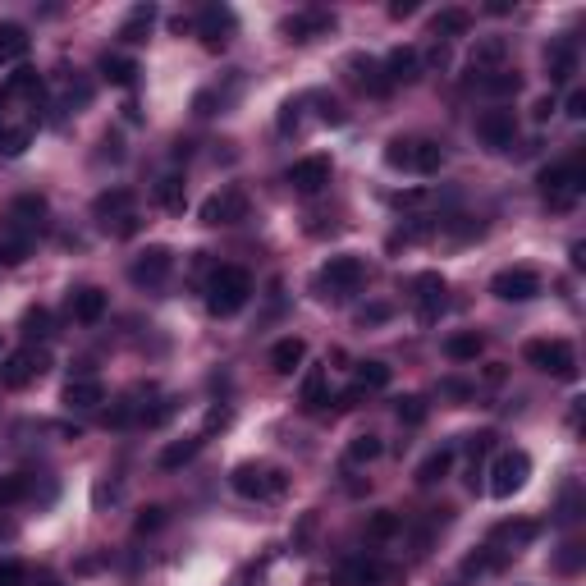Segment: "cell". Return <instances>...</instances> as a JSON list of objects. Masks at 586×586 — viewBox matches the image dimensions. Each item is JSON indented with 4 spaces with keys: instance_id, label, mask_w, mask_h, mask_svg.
<instances>
[{
    "instance_id": "1f68e13d",
    "label": "cell",
    "mask_w": 586,
    "mask_h": 586,
    "mask_svg": "<svg viewBox=\"0 0 586 586\" xmlns=\"http://www.w3.org/2000/svg\"><path fill=\"white\" fill-rule=\"evenodd\" d=\"M449 467H454V445L435 449V454H426L422 463H417V486H435V481L449 477Z\"/></svg>"
},
{
    "instance_id": "e0dca14e",
    "label": "cell",
    "mask_w": 586,
    "mask_h": 586,
    "mask_svg": "<svg viewBox=\"0 0 586 586\" xmlns=\"http://www.w3.org/2000/svg\"><path fill=\"white\" fill-rule=\"evenodd\" d=\"M330 28H335V14L330 10H298L280 23V33L289 42H312V37H326Z\"/></svg>"
},
{
    "instance_id": "484cf974",
    "label": "cell",
    "mask_w": 586,
    "mask_h": 586,
    "mask_svg": "<svg viewBox=\"0 0 586 586\" xmlns=\"http://www.w3.org/2000/svg\"><path fill=\"white\" fill-rule=\"evenodd\" d=\"M348 69H353V83H358L362 92H371V97H385V92H390V78H385V69H380L371 55H353Z\"/></svg>"
},
{
    "instance_id": "d6a6232c",
    "label": "cell",
    "mask_w": 586,
    "mask_h": 586,
    "mask_svg": "<svg viewBox=\"0 0 586 586\" xmlns=\"http://www.w3.org/2000/svg\"><path fill=\"white\" fill-rule=\"evenodd\" d=\"M152 23H156V5H133L129 19H124V28H120V37L129 46H138V42L152 37Z\"/></svg>"
},
{
    "instance_id": "3957f363",
    "label": "cell",
    "mask_w": 586,
    "mask_h": 586,
    "mask_svg": "<svg viewBox=\"0 0 586 586\" xmlns=\"http://www.w3.org/2000/svg\"><path fill=\"white\" fill-rule=\"evenodd\" d=\"M252 298V275L243 266H220L207 280V312L211 316H234Z\"/></svg>"
},
{
    "instance_id": "bcb514c9",
    "label": "cell",
    "mask_w": 586,
    "mask_h": 586,
    "mask_svg": "<svg viewBox=\"0 0 586 586\" xmlns=\"http://www.w3.org/2000/svg\"><path fill=\"white\" fill-rule=\"evenodd\" d=\"M161 527H165V509H161V504H152V509H142V513H138V522H133V532H138V536L161 532Z\"/></svg>"
},
{
    "instance_id": "680465c9",
    "label": "cell",
    "mask_w": 586,
    "mask_h": 586,
    "mask_svg": "<svg viewBox=\"0 0 586 586\" xmlns=\"http://www.w3.org/2000/svg\"><path fill=\"white\" fill-rule=\"evenodd\" d=\"M28 586H65V582H55V577H28Z\"/></svg>"
},
{
    "instance_id": "ac0fdd59",
    "label": "cell",
    "mask_w": 586,
    "mask_h": 586,
    "mask_svg": "<svg viewBox=\"0 0 586 586\" xmlns=\"http://www.w3.org/2000/svg\"><path fill=\"white\" fill-rule=\"evenodd\" d=\"M385 78H390V87H408L422 78V51L417 46H394L390 55H385Z\"/></svg>"
},
{
    "instance_id": "8992f818",
    "label": "cell",
    "mask_w": 586,
    "mask_h": 586,
    "mask_svg": "<svg viewBox=\"0 0 586 586\" xmlns=\"http://www.w3.org/2000/svg\"><path fill=\"white\" fill-rule=\"evenodd\" d=\"M486 477H490V495L495 500H513L527 486V477H532V458H527V449H500Z\"/></svg>"
},
{
    "instance_id": "f907efd6",
    "label": "cell",
    "mask_w": 586,
    "mask_h": 586,
    "mask_svg": "<svg viewBox=\"0 0 586 586\" xmlns=\"http://www.w3.org/2000/svg\"><path fill=\"white\" fill-rule=\"evenodd\" d=\"M445 65H449V46H445V42H435L431 51L422 55V69H445Z\"/></svg>"
},
{
    "instance_id": "603a6c76",
    "label": "cell",
    "mask_w": 586,
    "mask_h": 586,
    "mask_svg": "<svg viewBox=\"0 0 586 586\" xmlns=\"http://www.w3.org/2000/svg\"><path fill=\"white\" fill-rule=\"evenodd\" d=\"M33 133H37V120L33 115H23V120H10L5 115V124H0V156H23L28 147H33Z\"/></svg>"
},
{
    "instance_id": "8fae6325",
    "label": "cell",
    "mask_w": 586,
    "mask_h": 586,
    "mask_svg": "<svg viewBox=\"0 0 586 586\" xmlns=\"http://www.w3.org/2000/svg\"><path fill=\"white\" fill-rule=\"evenodd\" d=\"M490 293L500 298V303H532L536 293H541V275L532 266H509L490 280Z\"/></svg>"
},
{
    "instance_id": "4dcf8cb0",
    "label": "cell",
    "mask_w": 586,
    "mask_h": 586,
    "mask_svg": "<svg viewBox=\"0 0 586 586\" xmlns=\"http://www.w3.org/2000/svg\"><path fill=\"white\" fill-rule=\"evenodd\" d=\"M431 28H435V42H449V37L472 33V14L458 10V5H449V10H440V14L431 19Z\"/></svg>"
},
{
    "instance_id": "7a4b0ae2",
    "label": "cell",
    "mask_w": 586,
    "mask_h": 586,
    "mask_svg": "<svg viewBox=\"0 0 586 586\" xmlns=\"http://www.w3.org/2000/svg\"><path fill=\"white\" fill-rule=\"evenodd\" d=\"M536 188H541V197H545V207H554V211H568L582 197V188H586V170H582V161H554V165H545L541 174H536Z\"/></svg>"
},
{
    "instance_id": "7402d4cb",
    "label": "cell",
    "mask_w": 586,
    "mask_h": 586,
    "mask_svg": "<svg viewBox=\"0 0 586 586\" xmlns=\"http://www.w3.org/2000/svg\"><path fill=\"white\" fill-rule=\"evenodd\" d=\"M504 60H509V42L504 37H477L472 51H467L472 74H495V69H504Z\"/></svg>"
},
{
    "instance_id": "7dc6e473",
    "label": "cell",
    "mask_w": 586,
    "mask_h": 586,
    "mask_svg": "<svg viewBox=\"0 0 586 586\" xmlns=\"http://www.w3.org/2000/svg\"><path fill=\"white\" fill-rule=\"evenodd\" d=\"M390 202H394V207H408V211H413V207H426V202H431V188H403V193H394L390 197Z\"/></svg>"
},
{
    "instance_id": "f6af8a7d",
    "label": "cell",
    "mask_w": 586,
    "mask_h": 586,
    "mask_svg": "<svg viewBox=\"0 0 586 586\" xmlns=\"http://www.w3.org/2000/svg\"><path fill=\"white\" fill-rule=\"evenodd\" d=\"M394 413H399L403 426H422V422H426V399L408 394V399H399V408H394Z\"/></svg>"
},
{
    "instance_id": "60d3db41",
    "label": "cell",
    "mask_w": 586,
    "mask_h": 586,
    "mask_svg": "<svg viewBox=\"0 0 586 586\" xmlns=\"http://www.w3.org/2000/svg\"><path fill=\"white\" fill-rule=\"evenodd\" d=\"M390 385V367L385 362H358V390H385Z\"/></svg>"
},
{
    "instance_id": "f1b7e54d",
    "label": "cell",
    "mask_w": 586,
    "mask_h": 586,
    "mask_svg": "<svg viewBox=\"0 0 586 586\" xmlns=\"http://www.w3.org/2000/svg\"><path fill=\"white\" fill-rule=\"evenodd\" d=\"M545 69H550V83H568L577 74V46L573 42H554L545 51Z\"/></svg>"
},
{
    "instance_id": "f35d334b",
    "label": "cell",
    "mask_w": 586,
    "mask_h": 586,
    "mask_svg": "<svg viewBox=\"0 0 586 586\" xmlns=\"http://www.w3.org/2000/svg\"><path fill=\"white\" fill-rule=\"evenodd\" d=\"M0 92H5V97H37V92H42V74H37V69H14Z\"/></svg>"
},
{
    "instance_id": "11a10c76",
    "label": "cell",
    "mask_w": 586,
    "mask_h": 586,
    "mask_svg": "<svg viewBox=\"0 0 586 586\" xmlns=\"http://www.w3.org/2000/svg\"><path fill=\"white\" fill-rule=\"evenodd\" d=\"M568 115H573V120H586V92H573V97H568Z\"/></svg>"
},
{
    "instance_id": "5bb4252c",
    "label": "cell",
    "mask_w": 586,
    "mask_h": 586,
    "mask_svg": "<svg viewBox=\"0 0 586 586\" xmlns=\"http://www.w3.org/2000/svg\"><path fill=\"white\" fill-rule=\"evenodd\" d=\"M174 271V252L170 248H142L138 257H133L129 266V280L138 284V289H156V284H165V275Z\"/></svg>"
},
{
    "instance_id": "ab89813d",
    "label": "cell",
    "mask_w": 586,
    "mask_h": 586,
    "mask_svg": "<svg viewBox=\"0 0 586 586\" xmlns=\"http://www.w3.org/2000/svg\"><path fill=\"white\" fill-rule=\"evenodd\" d=\"M380 454H385V445H380V435H358V440H348V449H344V458H348L353 467L376 463Z\"/></svg>"
},
{
    "instance_id": "c3c4849f",
    "label": "cell",
    "mask_w": 586,
    "mask_h": 586,
    "mask_svg": "<svg viewBox=\"0 0 586 586\" xmlns=\"http://www.w3.org/2000/svg\"><path fill=\"white\" fill-rule=\"evenodd\" d=\"M28 568L19 564V559H5V564H0V586H28Z\"/></svg>"
},
{
    "instance_id": "cb8c5ba5",
    "label": "cell",
    "mask_w": 586,
    "mask_h": 586,
    "mask_svg": "<svg viewBox=\"0 0 586 586\" xmlns=\"http://www.w3.org/2000/svg\"><path fill=\"white\" fill-rule=\"evenodd\" d=\"M303 362H307V339H298V335H284L280 344L271 348V371L275 376H293Z\"/></svg>"
},
{
    "instance_id": "d4e9b609",
    "label": "cell",
    "mask_w": 586,
    "mask_h": 586,
    "mask_svg": "<svg viewBox=\"0 0 586 586\" xmlns=\"http://www.w3.org/2000/svg\"><path fill=\"white\" fill-rule=\"evenodd\" d=\"M202 445H207V435H184V440H170V445L156 454V463H161L165 472H179V467H188L197 454H202Z\"/></svg>"
},
{
    "instance_id": "8d00e7d4",
    "label": "cell",
    "mask_w": 586,
    "mask_h": 586,
    "mask_svg": "<svg viewBox=\"0 0 586 586\" xmlns=\"http://www.w3.org/2000/svg\"><path fill=\"white\" fill-rule=\"evenodd\" d=\"M472 83H477L481 92H486V97H513V92L522 87V78H518V74H509V69H495V74H477Z\"/></svg>"
},
{
    "instance_id": "52a82bcc",
    "label": "cell",
    "mask_w": 586,
    "mask_h": 586,
    "mask_svg": "<svg viewBox=\"0 0 586 586\" xmlns=\"http://www.w3.org/2000/svg\"><path fill=\"white\" fill-rule=\"evenodd\" d=\"M46 371H51V353L37 344H23L0 358V385H5V390H23V385H33L37 376H46Z\"/></svg>"
},
{
    "instance_id": "2e32d148",
    "label": "cell",
    "mask_w": 586,
    "mask_h": 586,
    "mask_svg": "<svg viewBox=\"0 0 586 586\" xmlns=\"http://www.w3.org/2000/svg\"><path fill=\"white\" fill-rule=\"evenodd\" d=\"M536 536H541V522L536 518H513V522H495V527H490V550H500V554H518L522 545H532Z\"/></svg>"
},
{
    "instance_id": "ffe728a7",
    "label": "cell",
    "mask_w": 586,
    "mask_h": 586,
    "mask_svg": "<svg viewBox=\"0 0 586 586\" xmlns=\"http://www.w3.org/2000/svg\"><path fill=\"white\" fill-rule=\"evenodd\" d=\"M10 220H14V234H23V239H33L37 229L46 225V197H37V193L14 197Z\"/></svg>"
},
{
    "instance_id": "b9f144b4",
    "label": "cell",
    "mask_w": 586,
    "mask_h": 586,
    "mask_svg": "<svg viewBox=\"0 0 586 586\" xmlns=\"http://www.w3.org/2000/svg\"><path fill=\"white\" fill-rule=\"evenodd\" d=\"M326 403V367H312L303 376V408H321Z\"/></svg>"
},
{
    "instance_id": "7bdbcfd3",
    "label": "cell",
    "mask_w": 586,
    "mask_h": 586,
    "mask_svg": "<svg viewBox=\"0 0 586 586\" xmlns=\"http://www.w3.org/2000/svg\"><path fill=\"white\" fill-rule=\"evenodd\" d=\"M23 335L51 339V312H46V307H28V312H23Z\"/></svg>"
},
{
    "instance_id": "30bf717a",
    "label": "cell",
    "mask_w": 586,
    "mask_h": 586,
    "mask_svg": "<svg viewBox=\"0 0 586 586\" xmlns=\"http://www.w3.org/2000/svg\"><path fill=\"white\" fill-rule=\"evenodd\" d=\"M202 225L220 229V225H239V220H248V193L243 188H220V193H211L207 202H202Z\"/></svg>"
},
{
    "instance_id": "836d02e7",
    "label": "cell",
    "mask_w": 586,
    "mask_h": 586,
    "mask_svg": "<svg viewBox=\"0 0 586 586\" xmlns=\"http://www.w3.org/2000/svg\"><path fill=\"white\" fill-rule=\"evenodd\" d=\"M156 207L161 211H170V216H184V202H188V188H184V179L179 174H165L161 184H156Z\"/></svg>"
},
{
    "instance_id": "277c9868",
    "label": "cell",
    "mask_w": 586,
    "mask_h": 586,
    "mask_svg": "<svg viewBox=\"0 0 586 586\" xmlns=\"http://www.w3.org/2000/svg\"><path fill=\"white\" fill-rule=\"evenodd\" d=\"M362 284H367V261L353 257V252H339V257H330L321 271H316L312 289L321 293V298H348V293H358Z\"/></svg>"
},
{
    "instance_id": "816d5d0a",
    "label": "cell",
    "mask_w": 586,
    "mask_h": 586,
    "mask_svg": "<svg viewBox=\"0 0 586 586\" xmlns=\"http://www.w3.org/2000/svg\"><path fill=\"white\" fill-rule=\"evenodd\" d=\"M358 321H362V326H371V321H390V307L371 303V307H362V312H358Z\"/></svg>"
},
{
    "instance_id": "6f0895ef",
    "label": "cell",
    "mask_w": 586,
    "mask_h": 586,
    "mask_svg": "<svg viewBox=\"0 0 586 586\" xmlns=\"http://www.w3.org/2000/svg\"><path fill=\"white\" fill-rule=\"evenodd\" d=\"M408 14H417L413 0H403V5H390V19H408Z\"/></svg>"
},
{
    "instance_id": "e575fe53",
    "label": "cell",
    "mask_w": 586,
    "mask_h": 586,
    "mask_svg": "<svg viewBox=\"0 0 586 586\" xmlns=\"http://www.w3.org/2000/svg\"><path fill=\"white\" fill-rule=\"evenodd\" d=\"M481 348H486V335H477V330H463V335H449L445 339L449 362H477Z\"/></svg>"
},
{
    "instance_id": "4fadbf2b",
    "label": "cell",
    "mask_w": 586,
    "mask_h": 586,
    "mask_svg": "<svg viewBox=\"0 0 586 586\" xmlns=\"http://www.w3.org/2000/svg\"><path fill=\"white\" fill-rule=\"evenodd\" d=\"M477 138L486 142L490 152H509L513 138H518V115H513V110H504V106L481 110V115H477Z\"/></svg>"
},
{
    "instance_id": "f546056e",
    "label": "cell",
    "mask_w": 586,
    "mask_h": 586,
    "mask_svg": "<svg viewBox=\"0 0 586 586\" xmlns=\"http://www.w3.org/2000/svg\"><path fill=\"white\" fill-rule=\"evenodd\" d=\"M28 46H33V37H28V28H23V23H0V65L23 60V55H28Z\"/></svg>"
},
{
    "instance_id": "681fc988",
    "label": "cell",
    "mask_w": 586,
    "mask_h": 586,
    "mask_svg": "<svg viewBox=\"0 0 586 586\" xmlns=\"http://www.w3.org/2000/svg\"><path fill=\"white\" fill-rule=\"evenodd\" d=\"M298 120H303V101H284L280 106V129H298Z\"/></svg>"
},
{
    "instance_id": "d6986e66",
    "label": "cell",
    "mask_w": 586,
    "mask_h": 586,
    "mask_svg": "<svg viewBox=\"0 0 586 586\" xmlns=\"http://www.w3.org/2000/svg\"><path fill=\"white\" fill-rule=\"evenodd\" d=\"M60 403H65L69 413H97L101 403H106V385H101V380H92V376L69 380L65 394H60Z\"/></svg>"
},
{
    "instance_id": "ee69618b",
    "label": "cell",
    "mask_w": 586,
    "mask_h": 586,
    "mask_svg": "<svg viewBox=\"0 0 586 586\" xmlns=\"http://www.w3.org/2000/svg\"><path fill=\"white\" fill-rule=\"evenodd\" d=\"M399 527H403V518H399V513L385 509V513H376V518L367 522V536H371V541H385V536H394Z\"/></svg>"
},
{
    "instance_id": "44dd1931",
    "label": "cell",
    "mask_w": 586,
    "mask_h": 586,
    "mask_svg": "<svg viewBox=\"0 0 586 586\" xmlns=\"http://www.w3.org/2000/svg\"><path fill=\"white\" fill-rule=\"evenodd\" d=\"M106 307H110V298H106V289H97V284L69 293V312H74L78 326H97L101 316H106Z\"/></svg>"
},
{
    "instance_id": "f5cc1de1",
    "label": "cell",
    "mask_w": 586,
    "mask_h": 586,
    "mask_svg": "<svg viewBox=\"0 0 586 586\" xmlns=\"http://www.w3.org/2000/svg\"><path fill=\"white\" fill-rule=\"evenodd\" d=\"M229 417H234L229 408H211V413H207V431H202V435H211V431H220V426H229Z\"/></svg>"
},
{
    "instance_id": "9c48e42d",
    "label": "cell",
    "mask_w": 586,
    "mask_h": 586,
    "mask_svg": "<svg viewBox=\"0 0 586 586\" xmlns=\"http://www.w3.org/2000/svg\"><path fill=\"white\" fill-rule=\"evenodd\" d=\"M413 298H417V321H422V326H435V321L445 316V307H449L445 275H440V271H422L413 280Z\"/></svg>"
},
{
    "instance_id": "d590c367",
    "label": "cell",
    "mask_w": 586,
    "mask_h": 586,
    "mask_svg": "<svg viewBox=\"0 0 586 586\" xmlns=\"http://www.w3.org/2000/svg\"><path fill=\"white\" fill-rule=\"evenodd\" d=\"M101 78L115 87H133V78H138V65H133L129 55H101Z\"/></svg>"
},
{
    "instance_id": "7c38bea8",
    "label": "cell",
    "mask_w": 586,
    "mask_h": 586,
    "mask_svg": "<svg viewBox=\"0 0 586 586\" xmlns=\"http://www.w3.org/2000/svg\"><path fill=\"white\" fill-rule=\"evenodd\" d=\"M330 174H335L330 156H303V161L289 165V174H284V179H289L293 193L316 197V193H326V188H330Z\"/></svg>"
},
{
    "instance_id": "db71d44e",
    "label": "cell",
    "mask_w": 586,
    "mask_h": 586,
    "mask_svg": "<svg viewBox=\"0 0 586 586\" xmlns=\"http://www.w3.org/2000/svg\"><path fill=\"white\" fill-rule=\"evenodd\" d=\"M554 110H559V106H554V97H541V101L532 106V120H536V124H545V120L554 115Z\"/></svg>"
},
{
    "instance_id": "ba28073f",
    "label": "cell",
    "mask_w": 586,
    "mask_h": 586,
    "mask_svg": "<svg viewBox=\"0 0 586 586\" xmlns=\"http://www.w3.org/2000/svg\"><path fill=\"white\" fill-rule=\"evenodd\" d=\"M522 358L554 380H577V353L568 339H532V344L522 348Z\"/></svg>"
},
{
    "instance_id": "9a60e30c",
    "label": "cell",
    "mask_w": 586,
    "mask_h": 586,
    "mask_svg": "<svg viewBox=\"0 0 586 586\" xmlns=\"http://www.w3.org/2000/svg\"><path fill=\"white\" fill-rule=\"evenodd\" d=\"M234 28H239V19H234V10H225V5H207V10L197 14V37H202L207 51H225Z\"/></svg>"
},
{
    "instance_id": "4316f807",
    "label": "cell",
    "mask_w": 586,
    "mask_h": 586,
    "mask_svg": "<svg viewBox=\"0 0 586 586\" xmlns=\"http://www.w3.org/2000/svg\"><path fill=\"white\" fill-rule=\"evenodd\" d=\"M133 193L129 188H110V193H101L97 202H92V216L101 220V225L110 229V220H124V216H133Z\"/></svg>"
},
{
    "instance_id": "5b68a950",
    "label": "cell",
    "mask_w": 586,
    "mask_h": 586,
    "mask_svg": "<svg viewBox=\"0 0 586 586\" xmlns=\"http://www.w3.org/2000/svg\"><path fill=\"white\" fill-rule=\"evenodd\" d=\"M385 165L413 174H435L445 165V147L435 138H390L385 142Z\"/></svg>"
},
{
    "instance_id": "9f6ffc18",
    "label": "cell",
    "mask_w": 586,
    "mask_h": 586,
    "mask_svg": "<svg viewBox=\"0 0 586 586\" xmlns=\"http://www.w3.org/2000/svg\"><path fill=\"white\" fill-rule=\"evenodd\" d=\"M440 390L454 394V399H467V394H472V385H463V380H440Z\"/></svg>"
},
{
    "instance_id": "6da1fadb",
    "label": "cell",
    "mask_w": 586,
    "mask_h": 586,
    "mask_svg": "<svg viewBox=\"0 0 586 586\" xmlns=\"http://www.w3.org/2000/svg\"><path fill=\"white\" fill-rule=\"evenodd\" d=\"M229 486H234V495H243L252 504H271L289 490V472L275 463H239L229 472Z\"/></svg>"
},
{
    "instance_id": "83f0119b",
    "label": "cell",
    "mask_w": 586,
    "mask_h": 586,
    "mask_svg": "<svg viewBox=\"0 0 586 586\" xmlns=\"http://www.w3.org/2000/svg\"><path fill=\"white\" fill-rule=\"evenodd\" d=\"M376 582H385V564H376V559H353L335 577V586H376Z\"/></svg>"
},
{
    "instance_id": "74e56055",
    "label": "cell",
    "mask_w": 586,
    "mask_h": 586,
    "mask_svg": "<svg viewBox=\"0 0 586 586\" xmlns=\"http://www.w3.org/2000/svg\"><path fill=\"white\" fill-rule=\"evenodd\" d=\"M33 495V481L23 477V472H5L0 477V509H14V504H23Z\"/></svg>"
}]
</instances>
